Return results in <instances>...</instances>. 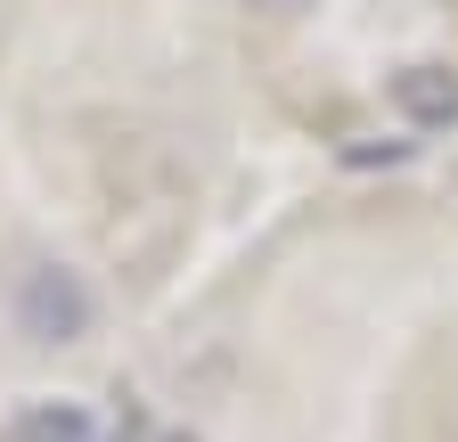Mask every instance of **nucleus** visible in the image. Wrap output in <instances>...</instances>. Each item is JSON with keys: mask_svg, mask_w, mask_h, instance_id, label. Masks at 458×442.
<instances>
[{"mask_svg": "<svg viewBox=\"0 0 458 442\" xmlns=\"http://www.w3.org/2000/svg\"><path fill=\"white\" fill-rule=\"evenodd\" d=\"M98 287H90V270H74V262H57V254H41V262H25L17 270V287H9V319H17V336L33 344V353H74V344H90L98 336Z\"/></svg>", "mask_w": 458, "mask_h": 442, "instance_id": "obj_1", "label": "nucleus"}, {"mask_svg": "<svg viewBox=\"0 0 458 442\" xmlns=\"http://www.w3.org/2000/svg\"><path fill=\"white\" fill-rule=\"evenodd\" d=\"M385 106L410 132H450L458 123V66L450 58H410L385 74Z\"/></svg>", "mask_w": 458, "mask_h": 442, "instance_id": "obj_2", "label": "nucleus"}, {"mask_svg": "<svg viewBox=\"0 0 458 442\" xmlns=\"http://www.w3.org/2000/svg\"><path fill=\"white\" fill-rule=\"evenodd\" d=\"M17 442H98V418L82 402H33L17 418Z\"/></svg>", "mask_w": 458, "mask_h": 442, "instance_id": "obj_3", "label": "nucleus"}, {"mask_svg": "<svg viewBox=\"0 0 458 442\" xmlns=\"http://www.w3.org/2000/svg\"><path fill=\"white\" fill-rule=\"evenodd\" d=\"M246 9H254V17H270V25H303L319 0H246Z\"/></svg>", "mask_w": 458, "mask_h": 442, "instance_id": "obj_4", "label": "nucleus"}, {"mask_svg": "<svg viewBox=\"0 0 458 442\" xmlns=\"http://www.w3.org/2000/svg\"><path fill=\"white\" fill-rule=\"evenodd\" d=\"M148 442H205V434H189V426H164V434H148Z\"/></svg>", "mask_w": 458, "mask_h": 442, "instance_id": "obj_5", "label": "nucleus"}]
</instances>
